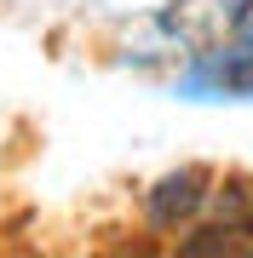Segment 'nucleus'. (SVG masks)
Wrapping results in <instances>:
<instances>
[{
    "label": "nucleus",
    "mask_w": 253,
    "mask_h": 258,
    "mask_svg": "<svg viewBox=\"0 0 253 258\" xmlns=\"http://www.w3.org/2000/svg\"><path fill=\"white\" fill-rule=\"evenodd\" d=\"M207 195H213V178L201 166H178L167 172L156 189H144V224L150 230H190V224L207 212Z\"/></svg>",
    "instance_id": "obj_1"
}]
</instances>
